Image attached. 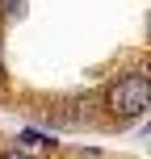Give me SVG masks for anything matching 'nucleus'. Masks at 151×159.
Masks as SVG:
<instances>
[{"instance_id": "1", "label": "nucleus", "mask_w": 151, "mask_h": 159, "mask_svg": "<svg viewBox=\"0 0 151 159\" xmlns=\"http://www.w3.org/2000/svg\"><path fill=\"white\" fill-rule=\"evenodd\" d=\"M147 105H151V80H147V71H126V75H118L109 88H105V109H109V117L118 121V126L143 117Z\"/></svg>"}, {"instance_id": "5", "label": "nucleus", "mask_w": 151, "mask_h": 159, "mask_svg": "<svg viewBox=\"0 0 151 159\" xmlns=\"http://www.w3.org/2000/svg\"><path fill=\"white\" fill-rule=\"evenodd\" d=\"M4 75L8 71H4V42H0V84H4Z\"/></svg>"}, {"instance_id": "4", "label": "nucleus", "mask_w": 151, "mask_h": 159, "mask_svg": "<svg viewBox=\"0 0 151 159\" xmlns=\"http://www.w3.org/2000/svg\"><path fill=\"white\" fill-rule=\"evenodd\" d=\"M0 159H30V155H21V151H0Z\"/></svg>"}, {"instance_id": "2", "label": "nucleus", "mask_w": 151, "mask_h": 159, "mask_svg": "<svg viewBox=\"0 0 151 159\" xmlns=\"http://www.w3.org/2000/svg\"><path fill=\"white\" fill-rule=\"evenodd\" d=\"M17 147H25V151H50V147H55V134H42V130H21V134H17Z\"/></svg>"}, {"instance_id": "3", "label": "nucleus", "mask_w": 151, "mask_h": 159, "mask_svg": "<svg viewBox=\"0 0 151 159\" xmlns=\"http://www.w3.org/2000/svg\"><path fill=\"white\" fill-rule=\"evenodd\" d=\"M21 4H25V0H0V17H4V21L21 17Z\"/></svg>"}]
</instances>
